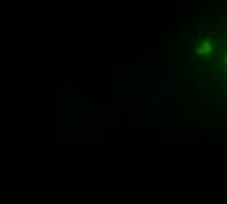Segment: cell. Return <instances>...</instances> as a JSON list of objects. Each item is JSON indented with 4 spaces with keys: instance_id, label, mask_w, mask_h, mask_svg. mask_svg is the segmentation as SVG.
<instances>
[{
    "instance_id": "obj_4",
    "label": "cell",
    "mask_w": 227,
    "mask_h": 204,
    "mask_svg": "<svg viewBox=\"0 0 227 204\" xmlns=\"http://www.w3.org/2000/svg\"><path fill=\"white\" fill-rule=\"evenodd\" d=\"M215 47H217V43H215V41H208V39H204V43L196 49V55H198V57H204V55H208L210 51H215Z\"/></svg>"
},
{
    "instance_id": "obj_12",
    "label": "cell",
    "mask_w": 227,
    "mask_h": 204,
    "mask_svg": "<svg viewBox=\"0 0 227 204\" xmlns=\"http://www.w3.org/2000/svg\"><path fill=\"white\" fill-rule=\"evenodd\" d=\"M194 130H196L198 134H208V132H210V126H204V124H198V126H196Z\"/></svg>"
},
{
    "instance_id": "obj_9",
    "label": "cell",
    "mask_w": 227,
    "mask_h": 204,
    "mask_svg": "<svg viewBox=\"0 0 227 204\" xmlns=\"http://www.w3.org/2000/svg\"><path fill=\"white\" fill-rule=\"evenodd\" d=\"M186 53H190V43L186 39H180L178 41V55H186Z\"/></svg>"
},
{
    "instance_id": "obj_7",
    "label": "cell",
    "mask_w": 227,
    "mask_h": 204,
    "mask_svg": "<svg viewBox=\"0 0 227 204\" xmlns=\"http://www.w3.org/2000/svg\"><path fill=\"white\" fill-rule=\"evenodd\" d=\"M194 4H196L194 0H180V16H186V14L192 10Z\"/></svg>"
},
{
    "instance_id": "obj_3",
    "label": "cell",
    "mask_w": 227,
    "mask_h": 204,
    "mask_svg": "<svg viewBox=\"0 0 227 204\" xmlns=\"http://www.w3.org/2000/svg\"><path fill=\"white\" fill-rule=\"evenodd\" d=\"M225 84H227L225 69H223V71H214V73H211L210 83H208V86H210V89H225Z\"/></svg>"
},
{
    "instance_id": "obj_11",
    "label": "cell",
    "mask_w": 227,
    "mask_h": 204,
    "mask_svg": "<svg viewBox=\"0 0 227 204\" xmlns=\"http://www.w3.org/2000/svg\"><path fill=\"white\" fill-rule=\"evenodd\" d=\"M184 57L188 59V63H192V65H202V59H200L198 55H190V53H186Z\"/></svg>"
},
{
    "instance_id": "obj_8",
    "label": "cell",
    "mask_w": 227,
    "mask_h": 204,
    "mask_svg": "<svg viewBox=\"0 0 227 204\" xmlns=\"http://www.w3.org/2000/svg\"><path fill=\"white\" fill-rule=\"evenodd\" d=\"M151 98H153V104H155L157 108H160V106H163V102H165V98H166V96H165L163 92H159V90H157V92L153 94Z\"/></svg>"
},
{
    "instance_id": "obj_6",
    "label": "cell",
    "mask_w": 227,
    "mask_h": 204,
    "mask_svg": "<svg viewBox=\"0 0 227 204\" xmlns=\"http://www.w3.org/2000/svg\"><path fill=\"white\" fill-rule=\"evenodd\" d=\"M196 35H211V38H215V30L214 28H198V30L188 32V38H196Z\"/></svg>"
},
{
    "instance_id": "obj_14",
    "label": "cell",
    "mask_w": 227,
    "mask_h": 204,
    "mask_svg": "<svg viewBox=\"0 0 227 204\" xmlns=\"http://www.w3.org/2000/svg\"><path fill=\"white\" fill-rule=\"evenodd\" d=\"M217 104L221 106V110H225V96H221V98H219V102H217Z\"/></svg>"
},
{
    "instance_id": "obj_10",
    "label": "cell",
    "mask_w": 227,
    "mask_h": 204,
    "mask_svg": "<svg viewBox=\"0 0 227 204\" xmlns=\"http://www.w3.org/2000/svg\"><path fill=\"white\" fill-rule=\"evenodd\" d=\"M211 12H214V14L225 12V0H217V2H214V6H211Z\"/></svg>"
},
{
    "instance_id": "obj_13",
    "label": "cell",
    "mask_w": 227,
    "mask_h": 204,
    "mask_svg": "<svg viewBox=\"0 0 227 204\" xmlns=\"http://www.w3.org/2000/svg\"><path fill=\"white\" fill-rule=\"evenodd\" d=\"M214 120H225V110H221V112H214Z\"/></svg>"
},
{
    "instance_id": "obj_2",
    "label": "cell",
    "mask_w": 227,
    "mask_h": 204,
    "mask_svg": "<svg viewBox=\"0 0 227 204\" xmlns=\"http://www.w3.org/2000/svg\"><path fill=\"white\" fill-rule=\"evenodd\" d=\"M159 39L160 35L159 32L151 33V41H149V63H159L163 59V51H160V45H159Z\"/></svg>"
},
{
    "instance_id": "obj_5",
    "label": "cell",
    "mask_w": 227,
    "mask_h": 204,
    "mask_svg": "<svg viewBox=\"0 0 227 204\" xmlns=\"http://www.w3.org/2000/svg\"><path fill=\"white\" fill-rule=\"evenodd\" d=\"M168 79H172V81H180V65H178L176 59H174L172 63H168Z\"/></svg>"
},
{
    "instance_id": "obj_1",
    "label": "cell",
    "mask_w": 227,
    "mask_h": 204,
    "mask_svg": "<svg viewBox=\"0 0 227 204\" xmlns=\"http://www.w3.org/2000/svg\"><path fill=\"white\" fill-rule=\"evenodd\" d=\"M188 100L190 102H194V104H198L202 108V110H206V112H210L211 108H214V96H211V92H190L188 94Z\"/></svg>"
}]
</instances>
